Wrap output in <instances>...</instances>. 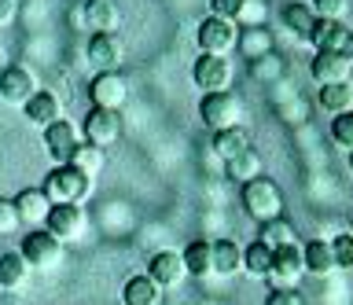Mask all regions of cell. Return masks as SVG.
Here are the masks:
<instances>
[{
    "mask_svg": "<svg viewBox=\"0 0 353 305\" xmlns=\"http://www.w3.org/2000/svg\"><path fill=\"white\" fill-rule=\"evenodd\" d=\"M243 210H247L258 224L283 217V191L272 177H254L250 184H243Z\"/></svg>",
    "mask_w": 353,
    "mask_h": 305,
    "instance_id": "1",
    "label": "cell"
},
{
    "mask_svg": "<svg viewBox=\"0 0 353 305\" xmlns=\"http://www.w3.org/2000/svg\"><path fill=\"white\" fill-rule=\"evenodd\" d=\"M41 191L48 195L52 206H77L88 191H92V180H88L85 173H77L74 166H55L48 173V180L41 184Z\"/></svg>",
    "mask_w": 353,
    "mask_h": 305,
    "instance_id": "2",
    "label": "cell"
},
{
    "mask_svg": "<svg viewBox=\"0 0 353 305\" xmlns=\"http://www.w3.org/2000/svg\"><path fill=\"white\" fill-rule=\"evenodd\" d=\"M199 118H203V125H210L214 133L221 129H236L239 118H243V100L236 92H206L203 100H199Z\"/></svg>",
    "mask_w": 353,
    "mask_h": 305,
    "instance_id": "3",
    "label": "cell"
},
{
    "mask_svg": "<svg viewBox=\"0 0 353 305\" xmlns=\"http://www.w3.org/2000/svg\"><path fill=\"white\" fill-rule=\"evenodd\" d=\"M19 254L26 257L30 269L52 272V269H59V261H63V243L52 232H44V228H30V232L22 235Z\"/></svg>",
    "mask_w": 353,
    "mask_h": 305,
    "instance_id": "4",
    "label": "cell"
},
{
    "mask_svg": "<svg viewBox=\"0 0 353 305\" xmlns=\"http://www.w3.org/2000/svg\"><path fill=\"white\" fill-rule=\"evenodd\" d=\"M195 41L203 48V56H225L239 45V26L228 23V19H217V15H206L195 30Z\"/></svg>",
    "mask_w": 353,
    "mask_h": 305,
    "instance_id": "5",
    "label": "cell"
},
{
    "mask_svg": "<svg viewBox=\"0 0 353 305\" xmlns=\"http://www.w3.org/2000/svg\"><path fill=\"white\" fill-rule=\"evenodd\" d=\"M309 45L316 52H327V56H342L346 63H353V30L335 23V19H316L313 34H309Z\"/></svg>",
    "mask_w": 353,
    "mask_h": 305,
    "instance_id": "6",
    "label": "cell"
},
{
    "mask_svg": "<svg viewBox=\"0 0 353 305\" xmlns=\"http://www.w3.org/2000/svg\"><path fill=\"white\" fill-rule=\"evenodd\" d=\"M305 276L302 265V246H280L272 250V265L265 272V280L272 283V291H298V280Z\"/></svg>",
    "mask_w": 353,
    "mask_h": 305,
    "instance_id": "7",
    "label": "cell"
},
{
    "mask_svg": "<svg viewBox=\"0 0 353 305\" xmlns=\"http://www.w3.org/2000/svg\"><path fill=\"white\" fill-rule=\"evenodd\" d=\"M192 81L206 92H228L232 85V63L225 56H199L192 67Z\"/></svg>",
    "mask_w": 353,
    "mask_h": 305,
    "instance_id": "8",
    "label": "cell"
},
{
    "mask_svg": "<svg viewBox=\"0 0 353 305\" xmlns=\"http://www.w3.org/2000/svg\"><path fill=\"white\" fill-rule=\"evenodd\" d=\"M125 96H129V85L118 70L96 74L92 85H88V100H92V107H99V111H121Z\"/></svg>",
    "mask_w": 353,
    "mask_h": 305,
    "instance_id": "9",
    "label": "cell"
},
{
    "mask_svg": "<svg viewBox=\"0 0 353 305\" xmlns=\"http://www.w3.org/2000/svg\"><path fill=\"white\" fill-rule=\"evenodd\" d=\"M81 133H85V144L107 147L121 136V118H118V111H99V107H92L81 122Z\"/></svg>",
    "mask_w": 353,
    "mask_h": 305,
    "instance_id": "10",
    "label": "cell"
},
{
    "mask_svg": "<svg viewBox=\"0 0 353 305\" xmlns=\"http://www.w3.org/2000/svg\"><path fill=\"white\" fill-rule=\"evenodd\" d=\"M44 232H52L59 243H74L85 232V210L81 206H52L48 221H44Z\"/></svg>",
    "mask_w": 353,
    "mask_h": 305,
    "instance_id": "11",
    "label": "cell"
},
{
    "mask_svg": "<svg viewBox=\"0 0 353 305\" xmlns=\"http://www.w3.org/2000/svg\"><path fill=\"white\" fill-rule=\"evenodd\" d=\"M77 144H81V140H77V129H74V122H66V118H59V122H52L44 129V151H48V158L55 166H66Z\"/></svg>",
    "mask_w": 353,
    "mask_h": 305,
    "instance_id": "12",
    "label": "cell"
},
{
    "mask_svg": "<svg viewBox=\"0 0 353 305\" xmlns=\"http://www.w3.org/2000/svg\"><path fill=\"white\" fill-rule=\"evenodd\" d=\"M121 52H125V45H121L118 34H92L88 37V63L99 70V74H110L121 67Z\"/></svg>",
    "mask_w": 353,
    "mask_h": 305,
    "instance_id": "13",
    "label": "cell"
},
{
    "mask_svg": "<svg viewBox=\"0 0 353 305\" xmlns=\"http://www.w3.org/2000/svg\"><path fill=\"white\" fill-rule=\"evenodd\" d=\"M77 26L92 30V34H114V26H118L114 4L110 0H85L77 8Z\"/></svg>",
    "mask_w": 353,
    "mask_h": 305,
    "instance_id": "14",
    "label": "cell"
},
{
    "mask_svg": "<svg viewBox=\"0 0 353 305\" xmlns=\"http://www.w3.org/2000/svg\"><path fill=\"white\" fill-rule=\"evenodd\" d=\"M148 276L165 291V287H181V280L188 276V272H184V261H181L176 250H159V254L148 261Z\"/></svg>",
    "mask_w": 353,
    "mask_h": 305,
    "instance_id": "15",
    "label": "cell"
},
{
    "mask_svg": "<svg viewBox=\"0 0 353 305\" xmlns=\"http://www.w3.org/2000/svg\"><path fill=\"white\" fill-rule=\"evenodd\" d=\"M33 92H37V81H33V74L26 67H4V74H0V96L8 103L26 107V100Z\"/></svg>",
    "mask_w": 353,
    "mask_h": 305,
    "instance_id": "16",
    "label": "cell"
},
{
    "mask_svg": "<svg viewBox=\"0 0 353 305\" xmlns=\"http://www.w3.org/2000/svg\"><path fill=\"white\" fill-rule=\"evenodd\" d=\"M11 202H15L19 221H22V224H30V228H44V221H48V210H52V202H48V195H44L41 188H26V191H19Z\"/></svg>",
    "mask_w": 353,
    "mask_h": 305,
    "instance_id": "17",
    "label": "cell"
},
{
    "mask_svg": "<svg viewBox=\"0 0 353 305\" xmlns=\"http://www.w3.org/2000/svg\"><path fill=\"white\" fill-rule=\"evenodd\" d=\"M22 111H26V122H30V125H41V129H48L52 122H59V118H63L59 96H52V92H41V89L30 96Z\"/></svg>",
    "mask_w": 353,
    "mask_h": 305,
    "instance_id": "18",
    "label": "cell"
},
{
    "mask_svg": "<svg viewBox=\"0 0 353 305\" xmlns=\"http://www.w3.org/2000/svg\"><path fill=\"white\" fill-rule=\"evenodd\" d=\"M350 67L342 56H327V52H316L313 63H309V74H313L316 85H335V81H346L350 78Z\"/></svg>",
    "mask_w": 353,
    "mask_h": 305,
    "instance_id": "19",
    "label": "cell"
},
{
    "mask_svg": "<svg viewBox=\"0 0 353 305\" xmlns=\"http://www.w3.org/2000/svg\"><path fill=\"white\" fill-rule=\"evenodd\" d=\"M121 302H125V305H159L162 302V287L148 276V272H140V276L125 280V287H121Z\"/></svg>",
    "mask_w": 353,
    "mask_h": 305,
    "instance_id": "20",
    "label": "cell"
},
{
    "mask_svg": "<svg viewBox=\"0 0 353 305\" xmlns=\"http://www.w3.org/2000/svg\"><path fill=\"white\" fill-rule=\"evenodd\" d=\"M184 272L188 276H195V280H206V276H214V250H210L206 239H195V243H188L184 246Z\"/></svg>",
    "mask_w": 353,
    "mask_h": 305,
    "instance_id": "21",
    "label": "cell"
},
{
    "mask_svg": "<svg viewBox=\"0 0 353 305\" xmlns=\"http://www.w3.org/2000/svg\"><path fill=\"white\" fill-rule=\"evenodd\" d=\"M302 265L309 276H331L335 272V254H331V243H324V239H313V243L302 246Z\"/></svg>",
    "mask_w": 353,
    "mask_h": 305,
    "instance_id": "22",
    "label": "cell"
},
{
    "mask_svg": "<svg viewBox=\"0 0 353 305\" xmlns=\"http://www.w3.org/2000/svg\"><path fill=\"white\" fill-rule=\"evenodd\" d=\"M214 250V276H236L243 272V246L236 239H217V243H210Z\"/></svg>",
    "mask_w": 353,
    "mask_h": 305,
    "instance_id": "23",
    "label": "cell"
},
{
    "mask_svg": "<svg viewBox=\"0 0 353 305\" xmlns=\"http://www.w3.org/2000/svg\"><path fill=\"white\" fill-rule=\"evenodd\" d=\"M30 265L26 257L19 254V250H8V254H0V291H19L22 283L30 280Z\"/></svg>",
    "mask_w": 353,
    "mask_h": 305,
    "instance_id": "24",
    "label": "cell"
},
{
    "mask_svg": "<svg viewBox=\"0 0 353 305\" xmlns=\"http://www.w3.org/2000/svg\"><path fill=\"white\" fill-rule=\"evenodd\" d=\"M316 103L331 114H342V111H353V81H335V85H320L316 92Z\"/></svg>",
    "mask_w": 353,
    "mask_h": 305,
    "instance_id": "25",
    "label": "cell"
},
{
    "mask_svg": "<svg viewBox=\"0 0 353 305\" xmlns=\"http://www.w3.org/2000/svg\"><path fill=\"white\" fill-rule=\"evenodd\" d=\"M243 151H250V133L243 125L236 129H221V133H214V155L221 162H228V158H236L243 155Z\"/></svg>",
    "mask_w": 353,
    "mask_h": 305,
    "instance_id": "26",
    "label": "cell"
},
{
    "mask_svg": "<svg viewBox=\"0 0 353 305\" xmlns=\"http://www.w3.org/2000/svg\"><path fill=\"white\" fill-rule=\"evenodd\" d=\"M103 162H107L103 147H96V144H77V147H74V155H70V162H66V166H74L77 173H85L88 180H96L99 173H103Z\"/></svg>",
    "mask_w": 353,
    "mask_h": 305,
    "instance_id": "27",
    "label": "cell"
},
{
    "mask_svg": "<svg viewBox=\"0 0 353 305\" xmlns=\"http://www.w3.org/2000/svg\"><path fill=\"white\" fill-rule=\"evenodd\" d=\"M225 177L236 180V184H250L254 177H261V155L250 147V151H243V155L228 158L225 162Z\"/></svg>",
    "mask_w": 353,
    "mask_h": 305,
    "instance_id": "28",
    "label": "cell"
},
{
    "mask_svg": "<svg viewBox=\"0 0 353 305\" xmlns=\"http://www.w3.org/2000/svg\"><path fill=\"white\" fill-rule=\"evenodd\" d=\"M258 239H261V243L269 246V250H280V246H294V243H298L294 224H291V221H283V217H276V221H265Z\"/></svg>",
    "mask_w": 353,
    "mask_h": 305,
    "instance_id": "29",
    "label": "cell"
},
{
    "mask_svg": "<svg viewBox=\"0 0 353 305\" xmlns=\"http://www.w3.org/2000/svg\"><path fill=\"white\" fill-rule=\"evenodd\" d=\"M269 265H272V250L261 243V239H254L250 246H243V272L247 276H258V280H265V272H269Z\"/></svg>",
    "mask_w": 353,
    "mask_h": 305,
    "instance_id": "30",
    "label": "cell"
},
{
    "mask_svg": "<svg viewBox=\"0 0 353 305\" xmlns=\"http://www.w3.org/2000/svg\"><path fill=\"white\" fill-rule=\"evenodd\" d=\"M283 23H287V30H291V34H298V37L309 41L316 15H313V8H309V4H291V8H283Z\"/></svg>",
    "mask_w": 353,
    "mask_h": 305,
    "instance_id": "31",
    "label": "cell"
},
{
    "mask_svg": "<svg viewBox=\"0 0 353 305\" xmlns=\"http://www.w3.org/2000/svg\"><path fill=\"white\" fill-rule=\"evenodd\" d=\"M239 48L247 52L250 59H261L265 52L272 48V37H269V30H265V26H250L247 34H239Z\"/></svg>",
    "mask_w": 353,
    "mask_h": 305,
    "instance_id": "32",
    "label": "cell"
},
{
    "mask_svg": "<svg viewBox=\"0 0 353 305\" xmlns=\"http://www.w3.org/2000/svg\"><path fill=\"white\" fill-rule=\"evenodd\" d=\"M331 254H335V269L353 272V232H342L331 239Z\"/></svg>",
    "mask_w": 353,
    "mask_h": 305,
    "instance_id": "33",
    "label": "cell"
},
{
    "mask_svg": "<svg viewBox=\"0 0 353 305\" xmlns=\"http://www.w3.org/2000/svg\"><path fill=\"white\" fill-rule=\"evenodd\" d=\"M247 4H250V0H210V8H214L210 15L228 19V23H239V19L247 15Z\"/></svg>",
    "mask_w": 353,
    "mask_h": 305,
    "instance_id": "34",
    "label": "cell"
},
{
    "mask_svg": "<svg viewBox=\"0 0 353 305\" xmlns=\"http://www.w3.org/2000/svg\"><path fill=\"white\" fill-rule=\"evenodd\" d=\"M331 140L353 151V111H342V114H335V122H331Z\"/></svg>",
    "mask_w": 353,
    "mask_h": 305,
    "instance_id": "35",
    "label": "cell"
},
{
    "mask_svg": "<svg viewBox=\"0 0 353 305\" xmlns=\"http://www.w3.org/2000/svg\"><path fill=\"white\" fill-rule=\"evenodd\" d=\"M309 8L316 19H335V23H342V15H346V0H313Z\"/></svg>",
    "mask_w": 353,
    "mask_h": 305,
    "instance_id": "36",
    "label": "cell"
},
{
    "mask_svg": "<svg viewBox=\"0 0 353 305\" xmlns=\"http://www.w3.org/2000/svg\"><path fill=\"white\" fill-rule=\"evenodd\" d=\"M19 210H15V202L11 199H0V235H11V232H19Z\"/></svg>",
    "mask_w": 353,
    "mask_h": 305,
    "instance_id": "37",
    "label": "cell"
},
{
    "mask_svg": "<svg viewBox=\"0 0 353 305\" xmlns=\"http://www.w3.org/2000/svg\"><path fill=\"white\" fill-rule=\"evenodd\" d=\"M265 305H305V298L298 291H272L269 298H265Z\"/></svg>",
    "mask_w": 353,
    "mask_h": 305,
    "instance_id": "38",
    "label": "cell"
},
{
    "mask_svg": "<svg viewBox=\"0 0 353 305\" xmlns=\"http://www.w3.org/2000/svg\"><path fill=\"white\" fill-rule=\"evenodd\" d=\"M15 12H19V8H15V0H0V26L11 23V19H15Z\"/></svg>",
    "mask_w": 353,
    "mask_h": 305,
    "instance_id": "39",
    "label": "cell"
},
{
    "mask_svg": "<svg viewBox=\"0 0 353 305\" xmlns=\"http://www.w3.org/2000/svg\"><path fill=\"white\" fill-rule=\"evenodd\" d=\"M350 169H353V151H350Z\"/></svg>",
    "mask_w": 353,
    "mask_h": 305,
    "instance_id": "40",
    "label": "cell"
},
{
    "mask_svg": "<svg viewBox=\"0 0 353 305\" xmlns=\"http://www.w3.org/2000/svg\"><path fill=\"white\" fill-rule=\"evenodd\" d=\"M0 74H4V59H0Z\"/></svg>",
    "mask_w": 353,
    "mask_h": 305,
    "instance_id": "41",
    "label": "cell"
}]
</instances>
